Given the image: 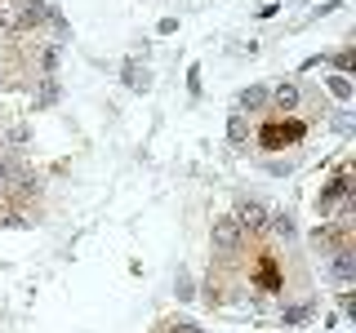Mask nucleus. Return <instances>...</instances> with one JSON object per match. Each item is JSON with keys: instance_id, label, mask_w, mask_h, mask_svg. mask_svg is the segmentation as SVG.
I'll return each mask as SVG.
<instances>
[{"instance_id": "obj_1", "label": "nucleus", "mask_w": 356, "mask_h": 333, "mask_svg": "<svg viewBox=\"0 0 356 333\" xmlns=\"http://www.w3.org/2000/svg\"><path fill=\"white\" fill-rule=\"evenodd\" d=\"M241 244H245V236H241L236 218H232V214L214 218V227H209V249L222 253V258H232V253H241Z\"/></svg>"}, {"instance_id": "obj_2", "label": "nucleus", "mask_w": 356, "mask_h": 333, "mask_svg": "<svg viewBox=\"0 0 356 333\" xmlns=\"http://www.w3.org/2000/svg\"><path fill=\"white\" fill-rule=\"evenodd\" d=\"M267 214H272V209H267L263 200H236V209H232L241 236H263V231H267Z\"/></svg>"}, {"instance_id": "obj_3", "label": "nucleus", "mask_w": 356, "mask_h": 333, "mask_svg": "<svg viewBox=\"0 0 356 333\" xmlns=\"http://www.w3.org/2000/svg\"><path fill=\"white\" fill-rule=\"evenodd\" d=\"M348 200H352V191H348V173H339L334 182L321 187V196H316V214H321V218H330L334 209L348 205Z\"/></svg>"}, {"instance_id": "obj_4", "label": "nucleus", "mask_w": 356, "mask_h": 333, "mask_svg": "<svg viewBox=\"0 0 356 333\" xmlns=\"http://www.w3.org/2000/svg\"><path fill=\"white\" fill-rule=\"evenodd\" d=\"M267 107H272V89H267V85H245L236 94V111H241V116H263Z\"/></svg>"}, {"instance_id": "obj_5", "label": "nucleus", "mask_w": 356, "mask_h": 333, "mask_svg": "<svg viewBox=\"0 0 356 333\" xmlns=\"http://www.w3.org/2000/svg\"><path fill=\"white\" fill-rule=\"evenodd\" d=\"M120 85H125L129 94H147V89H152V67L138 62V58L120 62Z\"/></svg>"}, {"instance_id": "obj_6", "label": "nucleus", "mask_w": 356, "mask_h": 333, "mask_svg": "<svg viewBox=\"0 0 356 333\" xmlns=\"http://www.w3.org/2000/svg\"><path fill=\"white\" fill-rule=\"evenodd\" d=\"M267 89H272V107H276V111H285V116L303 107V89H298L294 80H272Z\"/></svg>"}, {"instance_id": "obj_7", "label": "nucleus", "mask_w": 356, "mask_h": 333, "mask_svg": "<svg viewBox=\"0 0 356 333\" xmlns=\"http://www.w3.org/2000/svg\"><path fill=\"white\" fill-rule=\"evenodd\" d=\"M49 9L54 5H44V0H18L14 27H44V22H49Z\"/></svg>"}, {"instance_id": "obj_8", "label": "nucleus", "mask_w": 356, "mask_h": 333, "mask_svg": "<svg viewBox=\"0 0 356 333\" xmlns=\"http://www.w3.org/2000/svg\"><path fill=\"white\" fill-rule=\"evenodd\" d=\"M330 280H334V284H352V280H356V258H352V249H334V253H330Z\"/></svg>"}, {"instance_id": "obj_9", "label": "nucleus", "mask_w": 356, "mask_h": 333, "mask_svg": "<svg viewBox=\"0 0 356 333\" xmlns=\"http://www.w3.org/2000/svg\"><path fill=\"white\" fill-rule=\"evenodd\" d=\"M227 142H232L236 151H245V147L254 142V125H250V116H241V111H232V116H227Z\"/></svg>"}, {"instance_id": "obj_10", "label": "nucleus", "mask_w": 356, "mask_h": 333, "mask_svg": "<svg viewBox=\"0 0 356 333\" xmlns=\"http://www.w3.org/2000/svg\"><path fill=\"white\" fill-rule=\"evenodd\" d=\"M267 231H272L276 240H294L298 236V222L289 209H276V214H267Z\"/></svg>"}, {"instance_id": "obj_11", "label": "nucleus", "mask_w": 356, "mask_h": 333, "mask_svg": "<svg viewBox=\"0 0 356 333\" xmlns=\"http://www.w3.org/2000/svg\"><path fill=\"white\" fill-rule=\"evenodd\" d=\"M312 311H316L312 302H294V307L281 311V325H285V329H298V325H307V320H312Z\"/></svg>"}, {"instance_id": "obj_12", "label": "nucleus", "mask_w": 356, "mask_h": 333, "mask_svg": "<svg viewBox=\"0 0 356 333\" xmlns=\"http://www.w3.org/2000/svg\"><path fill=\"white\" fill-rule=\"evenodd\" d=\"M325 85H330V94H334V98H339V103H352V76H343V71H334V76H330V80H325Z\"/></svg>"}, {"instance_id": "obj_13", "label": "nucleus", "mask_w": 356, "mask_h": 333, "mask_svg": "<svg viewBox=\"0 0 356 333\" xmlns=\"http://www.w3.org/2000/svg\"><path fill=\"white\" fill-rule=\"evenodd\" d=\"M27 138H31V129H27V125H9L5 133H0V142H5V147H14V151L27 147Z\"/></svg>"}, {"instance_id": "obj_14", "label": "nucleus", "mask_w": 356, "mask_h": 333, "mask_svg": "<svg viewBox=\"0 0 356 333\" xmlns=\"http://www.w3.org/2000/svg\"><path fill=\"white\" fill-rule=\"evenodd\" d=\"M174 293H178V302H192V298H196V280L187 271H178L174 275Z\"/></svg>"}, {"instance_id": "obj_15", "label": "nucleus", "mask_w": 356, "mask_h": 333, "mask_svg": "<svg viewBox=\"0 0 356 333\" xmlns=\"http://www.w3.org/2000/svg\"><path fill=\"white\" fill-rule=\"evenodd\" d=\"M40 85H44V89L36 94V107H54V103H58V80H54V76H44Z\"/></svg>"}, {"instance_id": "obj_16", "label": "nucleus", "mask_w": 356, "mask_h": 333, "mask_svg": "<svg viewBox=\"0 0 356 333\" xmlns=\"http://www.w3.org/2000/svg\"><path fill=\"white\" fill-rule=\"evenodd\" d=\"M165 333H200V325H192V320H170Z\"/></svg>"}, {"instance_id": "obj_17", "label": "nucleus", "mask_w": 356, "mask_h": 333, "mask_svg": "<svg viewBox=\"0 0 356 333\" xmlns=\"http://www.w3.org/2000/svg\"><path fill=\"white\" fill-rule=\"evenodd\" d=\"M187 89L200 94V67H187Z\"/></svg>"}, {"instance_id": "obj_18", "label": "nucleus", "mask_w": 356, "mask_h": 333, "mask_svg": "<svg viewBox=\"0 0 356 333\" xmlns=\"http://www.w3.org/2000/svg\"><path fill=\"white\" fill-rule=\"evenodd\" d=\"M156 31H161V36H174V31H178V18H161V27H156Z\"/></svg>"}, {"instance_id": "obj_19", "label": "nucleus", "mask_w": 356, "mask_h": 333, "mask_svg": "<svg viewBox=\"0 0 356 333\" xmlns=\"http://www.w3.org/2000/svg\"><path fill=\"white\" fill-rule=\"evenodd\" d=\"M334 129H339V133L352 129V116H348V111H343V116H334Z\"/></svg>"}]
</instances>
